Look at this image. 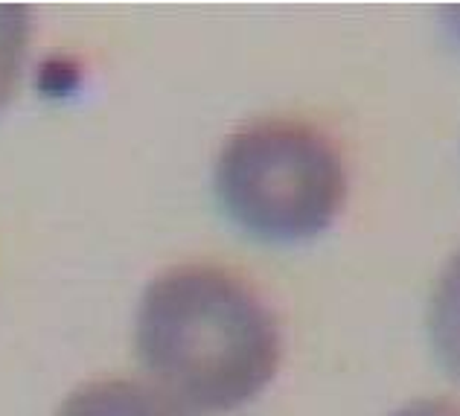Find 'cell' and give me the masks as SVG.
Segmentation results:
<instances>
[{
  "instance_id": "6da1fadb",
  "label": "cell",
  "mask_w": 460,
  "mask_h": 416,
  "mask_svg": "<svg viewBox=\"0 0 460 416\" xmlns=\"http://www.w3.org/2000/svg\"><path fill=\"white\" fill-rule=\"evenodd\" d=\"M137 361L187 413H227L257 399L280 367V329L245 279L216 265L169 268L146 286Z\"/></svg>"
},
{
  "instance_id": "7a4b0ae2",
  "label": "cell",
  "mask_w": 460,
  "mask_h": 416,
  "mask_svg": "<svg viewBox=\"0 0 460 416\" xmlns=\"http://www.w3.org/2000/svg\"><path fill=\"white\" fill-rule=\"evenodd\" d=\"M222 213L269 244L321 236L347 199L338 146L300 119H257L230 134L213 169Z\"/></svg>"
},
{
  "instance_id": "3957f363",
  "label": "cell",
  "mask_w": 460,
  "mask_h": 416,
  "mask_svg": "<svg viewBox=\"0 0 460 416\" xmlns=\"http://www.w3.org/2000/svg\"><path fill=\"white\" fill-rule=\"evenodd\" d=\"M56 416H190L164 394L123 378L91 382L74 390Z\"/></svg>"
},
{
  "instance_id": "277c9868",
  "label": "cell",
  "mask_w": 460,
  "mask_h": 416,
  "mask_svg": "<svg viewBox=\"0 0 460 416\" xmlns=\"http://www.w3.org/2000/svg\"><path fill=\"white\" fill-rule=\"evenodd\" d=\"M429 335L443 367L460 382V251L446 265L431 295Z\"/></svg>"
},
{
  "instance_id": "5b68a950",
  "label": "cell",
  "mask_w": 460,
  "mask_h": 416,
  "mask_svg": "<svg viewBox=\"0 0 460 416\" xmlns=\"http://www.w3.org/2000/svg\"><path fill=\"white\" fill-rule=\"evenodd\" d=\"M32 12L23 4H0V114L15 100L30 53Z\"/></svg>"
},
{
  "instance_id": "8992f818",
  "label": "cell",
  "mask_w": 460,
  "mask_h": 416,
  "mask_svg": "<svg viewBox=\"0 0 460 416\" xmlns=\"http://www.w3.org/2000/svg\"><path fill=\"white\" fill-rule=\"evenodd\" d=\"M394 416H460V402L455 399H420L411 402Z\"/></svg>"
},
{
  "instance_id": "52a82bcc",
  "label": "cell",
  "mask_w": 460,
  "mask_h": 416,
  "mask_svg": "<svg viewBox=\"0 0 460 416\" xmlns=\"http://www.w3.org/2000/svg\"><path fill=\"white\" fill-rule=\"evenodd\" d=\"M443 23L449 27V32L455 35V41L460 44V4L443 9Z\"/></svg>"
}]
</instances>
